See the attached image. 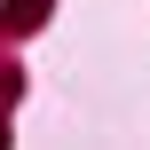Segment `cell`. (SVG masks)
I'll list each match as a JSON object with an SVG mask.
<instances>
[{
    "mask_svg": "<svg viewBox=\"0 0 150 150\" xmlns=\"http://www.w3.org/2000/svg\"><path fill=\"white\" fill-rule=\"evenodd\" d=\"M40 8H47V0H8L0 16H8V24H40Z\"/></svg>",
    "mask_w": 150,
    "mask_h": 150,
    "instance_id": "obj_1",
    "label": "cell"
}]
</instances>
